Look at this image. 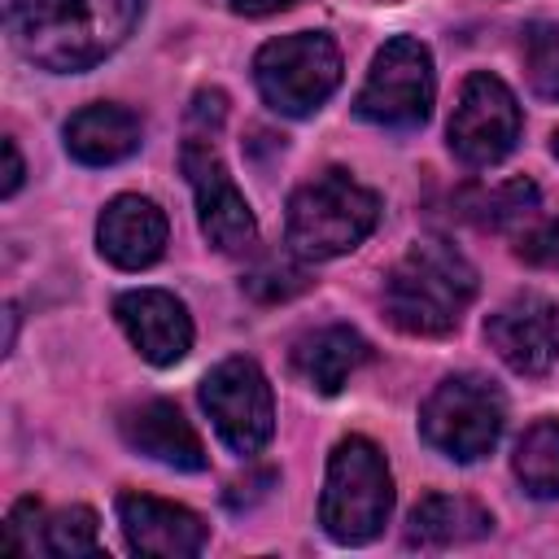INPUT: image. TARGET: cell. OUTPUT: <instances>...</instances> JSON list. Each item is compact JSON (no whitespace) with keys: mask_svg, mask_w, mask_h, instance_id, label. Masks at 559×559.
Masks as SVG:
<instances>
[{"mask_svg":"<svg viewBox=\"0 0 559 559\" xmlns=\"http://www.w3.org/2000/svg\"><path fill=\"white\" fill-rule=\"evenodd\" d=\"M118 524H122L127 546L135 555H153V559H192L210 537V528L197 511L153 498V493H122Z\"/></svg>","mask_w":559,"mask_h":559,"instance_id":"13","label":"cell"},{"mask_svg":"<svg viewBox=\"0 0 559 559\" xmlns=\"http://www.w3.org/2000/svg\"><path fill=\"white\" fill-rule=\"evenodd\" d=\"M511 245H515V258H524L533 266H555L559 262V218H550V214L533 218L520 236H511Z\"/></svg>","mask_w":559,"mask_h":559,"instance_id":"25","label":"cell"},{"mask_svg":"<svg viewBox=\"0 0 559 559\" xmlns=\"http://www.w3.org/2000/svg\"><path fill=\"white\" fill-rule=\"evenodd\" d=\"M515 476L533 498H559V419H537L520 437Z\"/></svg>","mask_w":559,"mask_h":559,"instance_id":"19","label":"cell"},{"mask_svg":"<svg viewBox=\"0 0 559 559\" xmlns=\"http://www.w3.org/2000/svg\"><path fill=\"white\" fill-rule=\"evenodd\" d=\"M485 341L515 376H546L559 362V306L542 293H515L485 319Z\"/></svg>","mask_w":559,"mask_h":559,"instance_id":"11","label":"cell"},{"mask_svg":"<svg viewBox=\"0 0 559 559\" xmlns=\"http://www.w3.org/2000/svg\"><path fill=\"white\" fill-rule=\"evenodd\" d=\"M144 0H9V35L44 70L74 74L105 61L140 22Z\"/></svg>","mask_w":559,"mask_h":559,"instance_id":"1","label":"cell"},{"mask_svg":"<svg viewBox=\"0 0 559 559\" xmlns=\"http://www.w3.org/2000/svg\"><path fill=\"white\" fill-rule=\"evenodd\" d=\"M17 336V306H4V349H13Z\"/></svg>","mask_w":559,"mask_h":559,"instance_id":"28","label":"cell"},{"mask_svg":"<svg viewBox=\"0 0 559 559\" xmlns=\"http://www.w3.org/2000/svg\"><path fill=\"white\" fill-rule=\"evenodd\" d=\"M480 227L489 231H502V236H520L533 218H542V192L533 179H511L493 192H480L476 197V210H467Z\"/></svg>","mask_w":559,"mask_h":559,"instance_id":"20","label":"cell"},{"mask_svg":"<svg viewBox=\"0 0 559 559\" xmlns=\"http://www.w3.org/2000/svg\"><path fill=\"white\" fill-rule=\"evenodd\" d=\"M240 284H245V293L258 297V301H288V297H297L310 280H306L297 253H293V258H288V253H266V258H258L253 271H245Z\"/></svg>","mask_w":559,"mask_h":559,"instance_id":"21","label":"cell"},{"mask_svg":"<svg viewBox=\"0 0 559 559\" xmlns=\"http://www.w3.org/2000/svg\"><path fill=\"white\" fill-rule=\"evenodd\" d=\"M380 223V197L349 170H323L288 197L284 240L301 262H323L358 249Z\"/></svg>","mask_w":559,"mask_h":559,"instance_id":"3","label":"cell"},{"mask_svg":"<svg viewBox=\"0 0 559 559\" xmlns=\"http://www.w3.org/2000/svg\"><path fill=\"white\" fill-rule=\"evenodd\" d=\"M96 542V511L92 507H61L44 515V550L48 555H92Z\"/></svg>","mask_w":559,"mask_h":559,"instance_id":"22","label":"cell"},{"mask_svg":"<svg viewBox=\"0 0 559 559\" xmlns=\"http://www.w3.org/2000/svg\"><path fill=\"white\" fill-rule=\"evenodd\" d=\"M393 511V476L376 441L345 437L328 459V480L319 498V524L341 546L371 542Z\"/></svg>","mask_w":559,"mask_h":559,"instance_id":"4","label":"cell"},{"mask_svg":"<svg viewBox=\"0 0 559 559\" xmlns=\"http://www.w3.org/2000/svg\"><path fill=\"white\" fill-rule=\"evenodd\" d=\"M550 153H555V157H559V131H555V135H550Z\"/></svg>","mask_w":559,"mask_h":559,"instance_id":"29","label":"cell"},{"mask_svg":"<svg viewBox=\"0 0 559 559\" xmlns=\"http://www.w3.org/2000/svg\"><path fill=\"white\" fill-rule=\"evenodd\" d=\"M524 66H528V83L559 100V26H546V22H533L524 31Z\"/></svg>","mask_w":559,"mask_h":559,"instance_id":"23","label":"cell"},{"mask_svg":"<svg viewBox=\"0 0 559 559\" xmlns=\"http://www.w3.org/2000/svg\"><path fill=\"white\" fill-rule=\"evenodd\" d=\"M179 166L192 183L197 223H201L205 240L218 253H249L258 240V223H253V210H249L245 192L236 188L231 170L223 166L218 148L210 140H188L179 153Z\"/></svg>","mask_w":559,"mask_h":559,"instance_id":"10","label":"cell"},{"mask_svg":"<svg viewBox=\"0 0 559 559\" xmlns=\"http://www.w3.org/2000/svg\"><path fill=\"white\" fill-rule=\"evenodd\" d=\"M4 183H0V197H13L26 179V166H22V153H17V140H4Z\"/></svg>","mask_w":559,"mask_h":559,"instance_id":"26","label":"cell"},{"mask_svg":"<svg viewBox=\"0 0 559 559\" xmlns=\"http://www.w3.org/2000/svg\"><path fill=\"white\" fill-rule=\"evenodd\" d=\"M122 441L131 450H140L144 459L153 463H166L175 472H201L210 459H205V445L197 437V428L183 419V411L166 397H153V402H140L131 406L122 419Z\"/></svg>","mask_w":559,"mask_h":559,"instance_id":"15","label":"cell"},{"mask_svg":"<svg viewBox=\"0 0 559 559\" xmlns=\"http://www.w3.org/2000/svg\"><path fill=\"white\" fill-rule=\"evenodd\" d=\"M493 528V515L459 493H428L411 507L406 515V546L419 550H445V546H463L476 542Z\"/></svg>","mask_w":559,"mask_h":559,"instance_id":"18","label":"cell"},{"mask_svg":"<svg viewBox=\"0 0 559 559\" xmlns=\"http://www.w3.org/2000/svg\"><path fill=\"white\" fill-rule=\"evenodd\" d=\"M476 297V266L441 236L415 240L384 280V314L411 336H445Z\"/></svg>","mask_w":559,"mask_h":559,"instance_id":"2","label":"cell"},{"mask_svg":"<svg viewBox=\"0 0 559 559\" xmlns=\"http://www.w3.org/2000/svg\"><path fill=\"white\" fill-rule=\"evenodd\" d=\"M201 406L236 454H258L275 432V397L253 358H223L201 380Z\"/></svg>","mask_w":559,"mask_h":559,"instance_id":"8","label":"cell"},{"mask_svg":"<svg viewBox=\"0 0 559 559\" xmlns=\"http://www.w3.org/2000/svg\"><path fill=\"white\" fill-rule=\"evenodd\" d=\"M288 4H297V0H231V9L245 17H266V13H280Z\"/></svg>","mask_w":559,"mask_h":559,"instance_id":"27","label":"cell"},{"mask_svg":"<svg viewBox=\"0 0 559 559\" xmlns=\"http://www.w3.org/2000/svg\"><path fill=\"white\" fill-rule=\"evenodd\" d=\"M4 550L9 555H35V550H44V507L35 498L13 502L9 520H4Z\"/></svg>","mask_w":559,"mask_h":559,"instance_id":"24","label":"cell"},{"mask_svg":"<svg viewBox=\"0 0 559 559\" xmlns=\"http://www.w3.org/2000/svg\"><path fill=\"white\" fill-rule=\"evenodd\" d=\"M367 362V341L345 328V323H328V328H314L306 332L297 345H293V371L306 389L314 393H341L345 380Z\"/></svg>","mask_w":559,"mask_h":559,"instance_id":"17","label":"cell"},{"mask_svg":"<svg viewBox=\"0 0 559 559\" xmlns=\"http://www.w3.org/2000/svg\"><path fill=\"white\" fill-rule=\"evenodd\" d=\"M170 236V223L162 214L157 201L140 197V192H122L100 210L96 223V249L100 258H109L122 271H144L162 258Z\"/></svg>","mask_w":559,"mask_h":559,"instance_id":"14","label":"cell"},{"mask_svg":"<svg viewBox=\"0 0 559 559\" xmlns=\"http://www.w3.org/2000/svg\"><path fill=\"white\" fill-rule=\"evenodd\" d=\"M432 92H437L432 52L419 39L397 35L371 57L367 83L354 96V114L362 122H376V127H389V131H411V127L428 122Z\"/></svg>","mask_w":559,"mask_h":559,"instance_id":"7","label":"cell"},{"mask_svg":"<svg viewBox=\"0 0 559 559\" xmlns=\"http://www.w3.org/2000/svg\"><path fill=\"white\" fill-rule=\"evenodd\" d=\"M520 140V105L515 92L489 74L476 70L463 79L454 114H450V148L467 166H498Z\"/></svg>","mask_w":559,"mask_h":559,"instance_id":"9","label":"cell"},{"mask_svg":"<svg viewBox=\"0 0 559 559\" xmlns=\"http://www.w3.org/2000/svg\"><path fill=\"white\" fill-rule=\"evenodd\" d=\"M253 83L262 100L284 118L314 114L341 83V48L323 31H293L258 48Z\"/></svg>","mask_w":559,"mask_h":559,"instance_id":"6","label":"cell"},{"mask_svg":"<svg viewBox=\"0 0 559 559\" xmlns=\"http://www.w3.org/2000/svg\"><path fill=\"white\" fill-rule=\"evenodd\" d=\"M144 140V122L140 114H131L127 105H83L70 122H66V153L83 166H114L127 162Z\"/></svg>","mask_w":559,"mask_h":559,"instance_id":"16","label":"cell"},{"mask_svg":"<svg viewBox=\"0 0 559 559\" xmlns=\"http://www.w3.org/2000/svg\"><path fill=\"white\" fill-rule=\"evenodd\" d=\"M114 314L127 341L153 367H175L192 349V319L188 306L166 288H131L114 301Z\"/></svg>","mask_w":559,"mask_h":559,"instance_id":"12","label":"cell"},{"mask_svg":"<svg viewBox=\"0 0 559 559\" xmlns=\"http://www.w3.org/2000/svg\"><path fill=\"white\" fill-rule=\"evenodd\" d=\"M502 424H507V402L498 384L472 371L445 376L419 406V437L454 463H472L489 454L502 437Z\"/></svg>","mask_w":559,"mask_h":559,"instance_id":"5","label":"cell"}]
</instances>
